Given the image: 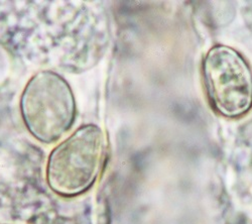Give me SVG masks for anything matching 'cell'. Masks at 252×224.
Here are the masks:
<instances>
[{
  "label": "cell",
  "mask_w": 252,
  "mask_h": 224,
  "mask_svg": "<svg viewBox=\"0 0 252 224\" xmlns=\"http://www.w3.org/2000/svg\"><path fill=\"white\" fill-rule=\"evenodd\" d=\"M20 109L30 132L50 144L72 127L76 104L66 81L54 72L45 71L29 81L20 100Z\"/></svg>",
  "instance_id": "cell-1"
},
{
  "label": "cell",
  "mask_w": 252,
  "mask_h": 224,
  "mask_svg": "<svg viewBox=\"0 0 252 224\" xmlns=\"http://www.w3.org/2000/svg\"><path fill=\"white\" fill-rule=\"evenodd\" d=\"M105 136L94 125L82 127L53 152L49 164L51 186L63 194H76L93 182L103 155Z\"/></svg>",
  "instance_id": "cell-2"
},
{
  "label": "cell",
  "mask_w": 252,
  "mask_h": 224,
  "mask_svg": "<svg viewBox=\"0 0 252 224\" xmlns=\"http://www.w3.org/2000/svg\"><path fill=\"white\" fill-rule=\"evenodd\" d=\"M204 79L215 109L227 117H238L252 106V72L233 49L217 46L204 61Z\"/></svg>",
  "instance_id": "cell-3"
}]
</instances>
